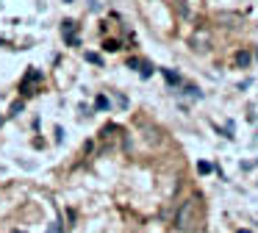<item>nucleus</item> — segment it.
Segmentation results:
<instances>
[{
  "label": "nucleus",
  "instance_id": "1",
  "mask_svg": "<svg viewBox=\"0 0 258 233\" xmlns=\"http://www.w3.org/2000/svg\"><path fill=\"white\" fill-rule=\"evenodd\" d=\"M195 216H197V200L189 197L183 205L178 208V214H175V225L180 227V230H189L191 225H195Z\"/></svg>",
  "mask_w": 258,
  "mask_h": 233
},
{
  "label": "nucleus",
  "instance_id": "2",
  "mask_svg": "<svg viewBox=\"0 0 258 233\" xmlns=\"http://www.w3.org/2000/svg\"><path fill=\"white\" fill-rule=\"evenodd\" d=\"M67 3H70V0H67Z\"/></svg>",
  "mask_w": 258,
  "mask_h": 233
}]
</instances>
